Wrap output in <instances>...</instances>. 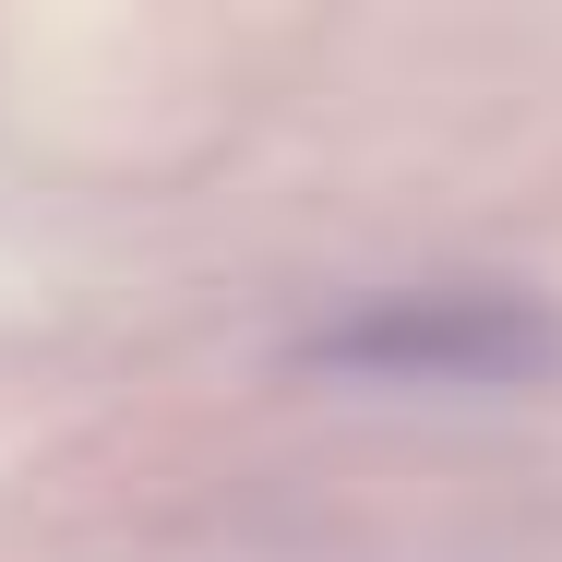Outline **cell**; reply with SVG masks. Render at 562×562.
Wrapping results in <instances>:
<instances>
[{"label":"cell","instance_id":"6da1fadb","mask_svg":"<svg viewBox=\"0 0 562 562\" xmlns=\"http://www.w3.org/2000/svg\"><path fill=\"white\" fill-rule=\"evenodd\" d=\"M336 383H454V395H503V383H551L562 371V312L491 276H443V288H383L336 312L300 347Z\"/></svg>","mask_w":562,"mask_h":562}]
</instances>
